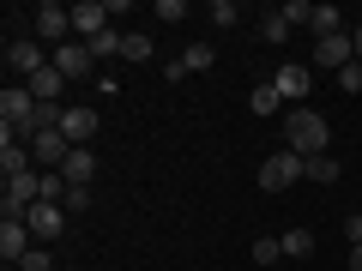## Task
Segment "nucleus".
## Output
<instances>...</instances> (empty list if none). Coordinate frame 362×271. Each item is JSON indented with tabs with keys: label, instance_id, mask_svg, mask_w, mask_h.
Wrapping results in <instances>:
<instances>
[{
	"label": "nucleus",
	"instance_id": "a878e982",
	"mask_svg": "<svg viewBox=\"0 0 362 271\" xmlns=\"http://www.w3.org/2000/svg\"><path fill=\"white\" fill-rule=\"evenodd\" d=\"M338 78V90H344V97H362V61H350L344 73H332Z\"/></svg>",
	"mask_w": 362,
	"mask_h": 271
},
{
	"label": "nucleus",
	"instance_id": "2eb2a0df",
	"mask_svg": "<svg viewBox=\"0 0 362 271\" xmlns=\"http://www.w3.org/2000/svg\"><path fill=\"white\" fill-rule=\"evenodd\" d=\"M25 85H30V97H37L42 109H61V85H66V73H61V66H42V73L25 78Z\"/></svg>",
	"mask_w": 362,
	"mask_h": 271
},
{
	"label": "nucleus",
	"instance_id": "2f4dec72",
	"mask_svg": "<svg viewBox=\"0 0 362 271\" xmlns=\"http://www.w3.org/2000/svg\"><path fill=\"white\" fill-rule=\"evenodd\" d=\"M350 271H362V241H356V247H350Z\"/></svg>",
	"mask_w": 362,
	"mask_h": 271
},
{
	"label": "nucleus",
	"instance_id": "20e7f679",
	"mask_svg": "<svg viewBox=\"0 0 362 271\" xmlns=\"http://www.w3.org/2000/svg\"><path fill=\"white\" fill-rule=\"evenodd\" d=\"M37 199H42V175H37V169H18V175H6V205H0L6 217H25Z\"/></svg>",
	"mask_w": 362,
	"mask_h": 271
},
{
	"label": "nucleus",
	"instance_id": "bb28decb",
	"mask_svg": "<svg viewBox=\"0 0 362 271\" xmlns=\"http://www.w3.org/2000/svg\"><path fill=\"white\" fill-rule=\"evenodd\" d=\"M187 18V0H157V25H181Z\"/></svg>",
	"mask_w": 362,
	"mask_h": 271
},
{
	"label": "nucleus",
	"instance_id": "423d86ee",
	"mask_svg": "<svg viewBox=\"0 0 362 271\" xmlns=\"http://www.w3.org/2000/svg\"><path fill=\"white\" fill-rule=\"evenodd\" d=\"M6 66H13L18 78H37L42 66H49V54H42L37 37H13V42H6Z\"/></svg>",
	"mask_w": 362,
	"mask_h": 271
},
{
	"label": "nucleus",
	"instance_id": "0eeeda50",
	"mask_svg": "<svg viewBox=\"0 0 362 271\" xmlns=\"http://www.w3.org/2000/svg\"><path fill=\"white\" fill-rule=\"evenodd\" d=\"M272 85H278V97H284V103L308 109V90H314V73H308V66H278V73H272Z\"/></svg>",
	"mask_w": 362,
	"mask_h": 271
},
{
	"label": "nucleus",
	"instance_id": "412c9836",
	"mask_svg": "<svg viewBox=\"0 0 362 271\" xmlns=\"http://www.w3.org/2000/svg\"><path fill=\"white\" fill-rule=\"evenodd\" d=\"M206 18H211L218 30H235V25H242V6H235V0H211V6H206Z\"/></svg>",
	"mask_w": 362,
	"mask_h": 271
},
{
	"label": "nucleus",
	"instance_id": "f257e3e1",
	"mask_svg": "<svg viewBox=\"0 0 362 271\" xmlns=\"http://www.w3.org/2000/svg\"><path fill=\"white\" fill-rule=\"evenodd\" d=\"M284 139H290L296 157H326L332 127H326V115H314V109H290V115H284Z\"/></svg>",
	"mask_w": 362,
	"mask_h": 271
},
{
	"label": "nucleus",
	"instance_id": "dca6fc26",
	"mask_svg": "<svg viewBox=\"0 0 362 271\" xmlns=\"http://www.w3.org/2000/svg\"><path fill=\"white\" fill-rule=\"evenodd\" d=\"M290 18H284V6H266V13H259V42H272V49H278V42H290Z\"/></svg>",
	"mask_w": 362,
	"mask_h": 271
},
{
	"label": "nucleus",
	"instance_id": "a211bd4d",
	"mask_svg": "<svg viewBox=\"0 0 362 271\" xmlns=\"http://www.w3.org/2000/svg\"><path fill=\"white\" fill-rule=\"evenodd\" d=\"M308 30H314V42H320V37H338V30H344V13H338V6H314Z\"/></svg>",
	"mask_w": 362,
	"mask_h": 271
},
{
	"label": "nucleus",
	"instance_id": "f3484780",
	"mask_svg": "<svg viewBox=\"0 0 362 271\" xmlns=\"http://www.w3.org/2000/svg\"><path fill=\"white\" fill-rule=\"evenodd\" d=\"M121 42H127V30H115V25H109L103 37H90L85 49H90V61H115V54H121Z\"/></svg>",
	"mask_w": 362,
	"mask_h": 271
},
{
	"label": "nucleus",
	"instance_id": "7c9ffc66",
	"mask_svg": "<svg viewBox=\"0 0 362 271\" xmlns=\"http://www.w3.org/2000/svg\"><path fill=\"white\" fill-rule=\"evenodd\" d=\"M344 241H350V247L362 241V211H350V217H344Z\"/></svg>",
	"mask_w": 362,
	"mask_h": 271
},
{
	"label": "nucleus",
	"instance_id": "473e14b6",
	"mask_svg": "<svg viewBox=\"0 0 362 271\" xmlns=\"http://www.w3.org/2000/svg\"><path fill=\"white\" fill-rule=\"evenodd\" d=\"M350 42H356V61H362V25H356V30H350Z\"/></svg>",
	"mask_w": 362,
	"mask_h": 271
},
{
	"label": "nucleus",
	"instance_id": "cd10ccee",
	"mask_svg": "<svg viewBox=\"0 0 362 271\" xmlns=\"http://www.w3.org/2000/svg\"><path fill=\"white\" fill-rule=\"evenodd\" d=\"M18 271H54V259H49V247H30V253L18 259Z\"/></svg>",
	"mask_w": 362,
	"mask_h": 271
},
{
	"label": "nucleus",
	"instance_id": "393cba45",
	"mask_svg": "<svg viewBox=\"0 0 362 271\" xmlns=\"http://www.w3.org/2000/svg\"><path fill=\"white\" fill-rule=\"evenodd\" d=\"M308 181L332 187V181H338V163H332V157H308Z\"/></svg>",
	"mask_w": 362,
	"mask_h": 271
},
{
	"label": "nucleus",
	"instance_id": "9d476101",
	"mask_svg": "<svg viewBox=\"0 0 362 271\" xmlns=\"http://www.w3.org/2000/svg\"><path fill=\"white\" fill-rule=\"evenodd\" d=\"M30 247H37V235H30L25 217H6V223H0V259H13V265H18Z\"/></svg>",
	"mask_w": 362,
	"mask_h": 271
},
{
	"label": "nucleus",
	"instance_id": "b1692460",
	"mask_svg": "<svg viewBox=\"0 0 362 271\" xmlns=\"http://www.w3.org/2000/svg\"><path fill=\"white\" fill-rule=\"evenodd\" d=\"M278 259H284V241H278V235H259L254 241V265H278Z\"/></svg>",
	"mask_w": 362,
	"mask_h": 271
},
{
	"label": "nucleus",
	"instance_id": "4468645a",
	"mask_svg": "<svg viewBox=\"0 0 362 271\" xmlns=\"http://www.w3.org/2000/svg\"><path fill=\"white\" fill-rule=\"evenodd\" d=\"M90 175H97V157H90V145H73L61 163V181L66 187H90Z\"/></svg>",
	"mask_w": 362,
	"mask_h": 271
},
{
	"label": "nucleus",
	"instance_id": "1a4fd4ad",
	"mask_svg": "<svg viewBox=\"0 0 362 271\" xmlns=\"http://www.w3.org/2000/svg\"><path fill=\"white\" fill-rule=\"evenodd\" d=\"M350 61H356V42H350V30H338V37H320V42H314V66H332V73H344Z\"/></svg>",
	"mask_w": 362,
	"mask_h": 271
},
{
	"label": "nucleus",
	"instance_id": "9b49d317",
	"mask_svg": "<svg viewBox=\"0 0 362 271\" xmlns=\"http://www.w3.org/2000/svg\"><path fill=\"white\" fill-rule=\"evenodd\" d=\"M61 133H66V145H90V139H97V109L66 103L61 109Z\"/></svg>",
	"mask_w": 362,
	"mask_h": 271
},
{
	"label": "nucleus",
	"instance_id": "7ed1b4c3",
	"mask_svg": "<svg viewBox=\"0 0 362 271\" xmlns=\"http://www.w3.org/2000/svg\"><path fill=\"white\" fill-rule=\"evenodd\" d=\"M30 37H37L42 49H49V42H54V49H61V42H73V6H54V0H49V6H37Z\"/></svg>",
	"mask_w": 362,
	"mask_h": 271
},
{
	"label": "nucleus",
	"instance_id": "f8f14e48",
	"mask_svg": "<svg viewBox=\"0 0 362 271\" xmlns=\"http://www.w3.org/2000/svg\"><path fill=\"white\" fill-rule=\"evenodd\" d=\"M109 18H115V13H109V6H103V0H78V6H73V30H78V37H103V30H109Z\"/></svg>",
	"mask_w": 362,
	"mask_h": 271
},
{
	"label": "nucleus",
	"instance_id": "c756f323",
	"mask_svg": "<svg viewBox=\"0 0 362 271\" xmlns=\"http://www.w3.org/2000/svg\"><path fill=\"white\" fill-rule=\"evenodd\" d=\"M61 205H66V211H85V205H90V187H66Z\"/></svg>",
	"mask_w": 362,
	"mask_h": 271
},
{
	"label": "nucleus",
	"instance_id": "6ab92c4d",
	"mask_svg": "<svg viewBox=\"0 0 362 271\" xmlns=\"http://www.w3.org/2000/svg\"><path fill=\"white\" fill-rule=\"evenodd\" d=\"M278 241H284V259H308L314 253V229H284Z\"/></svg>",
	"mask_w": 362,
	"mask_h": 271
},
{
	"label": "nucleus",
	"instance_id": "5701e85b",
	"mask_svg": "<svg viewBox=\"0 0 362 271\" xmlns=\"http://www.w3.org/2000/svg\"><path fill=\"white\" fill-rule=\"evenodd\" d=\"M121 61H151V37H145V30H127V42H121Z\"/></svg>",
	"mask_w": 362,
	"mask_h": 271
},
{
	"label": "nucleus",
	"instance_id": "ddd939ff",
	"mask_svg": "<svg viewBox=\"0 0 362 271\" xmlns=\"http://www.w3.org/2000/svg\"><path fill=\"white\" fill-rule=\"evenodd\" d=\"M49 66H61L66 78H90V66H97V61H90V49H85V42H61V49L49 54Z\"/></svg>",
	"mask_w": 362,
	"mask_h": 271
},
{
	"label": "nucleus",
	"instance_id": "39448f33",
	"mask_svg": "<svg viewBox=\"0 0 362 271\" xmlns=\"http://www.w3.org/2000/svg\"><path fill=\"white\" fill-rule=\"evenodd\" d=\"M25 223H30V235H37V247H49V241H61V229H66V205L37 199V205L25 211Z\"/></svg>",
	"mask_w": 362,
	"mask_h": 271
},
{
	"label": "nucleus",
	"instance_id": "6e6552de",
	"mask_svg": "<svg viewBox=\"0 0 362 271\" xmlns=\"http://www.w3.org/2000/svg\"><path fill=\"white\" fill-rule=\"evenodd\" d=\"M66 151H73V145H66V133H61V127H42V133H30V157H37V163H49L54 175H61Z\"/></svg>",
	"mask_w": 362,
	"mask_h": 271
},
{
	"label": "nucleus",
	"instance_id": "4be33fe9",
	"mask_svg": "<svg viewBox=\"0 0 362 271\" xmlns=\"http://www.w3.org/2000/svg\"><path fill=\"white\" fill-rule=\"evenodd\" d=\"M181 66H187V73H211V66H218V54H211V42H194V49L181 54Z\"/></svg>",
	"mask_w": 362,
	"mask_h": 271
},
{
	"label": "nucleus",
	"instance_id": "aec40b11",
	"mask_svg": "<svg viewBox=\"0 0 362 271\" xmlns=\"http://www.w3.org/2000/svg\"><path fill=\"white\" fill-rule=\"evenodd\" d=\"M247 103H254V115H278V109H284V97H278V85H254V97H247Z\"/></svg>",
	"mask_w": 362,
	"mask_h": 271
},
{
	"label": "nucleus",
	"instance_id": "c85d7f7f",
	"mask_svg": "<svg viewBox=\"0 0 362 271\" xmlns=\"http://www.w3.org/2000/svg\"><path fill=\"white\" fill-rule=\"evenodd\" d=\"M284 18H290V25H308V18H314V6H308V0H290V6H284Z\"/></svg>",
	"mask_w": 362,
	"mask_h": 271
},
{
	"label": "nucleus",
	"instance_id": "f03ea898",
	"mask_svg": "<svg viewBox=\"0 0 362 271\" xmlns=\"http://www.w3.org/2000/svg\"><path fill=\"white\" fill-rule=\"evenodd\" d=\"M302 175H308V157H296V151H290V145H284V151H272L266 163L254 169V181H259V193H284V187H296Z\"/></svg>",
	"mask_w": 362,
	"mask_h": 271
}]
</instances>
